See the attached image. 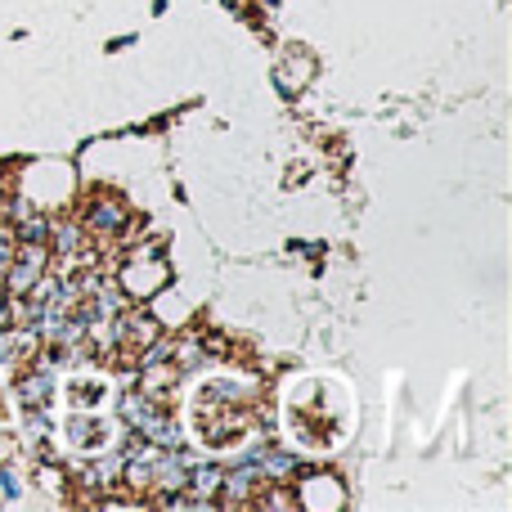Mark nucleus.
<instances>
[{
	"mask_svg": "<svg viewBox=\"0 0 512 512\" xmlns=\"http://www.w3.org/2000/svg\"><path fill=\"white\" fill-rule=\"evenodd\" d=\"M45 396H50V378H27L23 387H18V400H23V405H41Z\"/></svg>",
	"mask_w": 512,
	"mask_h": 512,
	"instance_id": "4",
	"label": "nucleus"
},
{
	"mask_svg": "<svg viewBox=\"0 0 512 512\" xmlns=\"http://www.w3.org/2000/svg\"><path fill=\"white\" fill-rule=\"evenodd\" d=\"M221 477H225L221 468H194V486L203 490V495H212V490L221 486Z\"/></svg>",
	"mask_w": 512,
	"mask_h": 512,
	"instance_id": "6",
	"label": "nucleus"
},
{
	"mask_svg": "<svg viewBox=\"0 0 512 512\" xmlns=\"http://www.w3.org/2000/svg\"><path fill=\"white\" fill-rule=\"evenodd\" d=\"M18 239H23V243H45V239H50V225H45L41 216H27V225L18 230Z\"/></svg>",
	"mask_w": 512,
	"mask_h": 512,
	"instance_id": "5",
	"label": "nucleus"
},
{
	"mask_svg": "<svg viewBox=\"0 0 512 512\" xmlns=\"http://www.w3.org/2000/svg\"><path fill=\"white\" fill-rule=\"evenodd\" d=\"M41 265H45L41 243H27V248L18 252V261L5 265V270H9V288H14V292H27L36 279H41Z\"/></svg>",
	"mask_w": 512,
	"mask_h": 512,
	"instance_id": "1",
	"label": "nucleus"
},
{
	"mask_svg": "<svg viewBox=\"0 0 512 512\" xmlns=\"http://www.w3.org/2000/svg\"><path fill=\"white\" fill-rule=\"evenodd\" d=\"M59 248H63V252L77 248V230H59Z\"/></svg>",
	"mask_w": 512,
	"mask_h": 512,
	"instance_id": "8",
	"label": "nucleus"
},
{
	"mask_svg": "<svg viewBox=\"0 0 512 512\" xmlns=\"http://www.w3.org/2000/svg\"><path fill=\"white\" fill-rule=\"evenodd\" d=\"M176 360L180 364H198V360H203V346H198V342H176Z\"/></svg>",
	"mask_w": 512,
	"mask_h": 512,
	"instance_id": "7",
	"label": "nucleus"
},
{
	"mask_svg": "<svg viewBox=\"0 0 512 512\" xmlns=\"http://www.w3.org/2000/svg\"><path fill=\"white\" fill-rule=\"evenodd\" d=\"M90 225H95L99 234H117V225H122V207L108 203V198H99V203L90 207Z\"/></svg>",
	"mask_w": 512,
	"mask_h": 512,
	"instance_id": "2",
	"label": "nucleus"
},
{
	"mask_svg": "<svg viewBox=\"0 0 512 512\" xmlns=\"http://www.w3.org/2000/svg\"><path fill=\"white\" fill-rule=\"evenodd\" d=\"M256 468L270 472V477H288V472H297V459L283 450H270V454H256Z\"/></svg>",
	"mask_w": 512,
	"mask_h": 512,
	"instance_id": "3",
	"label": "nucleus"
}]
</instances>
